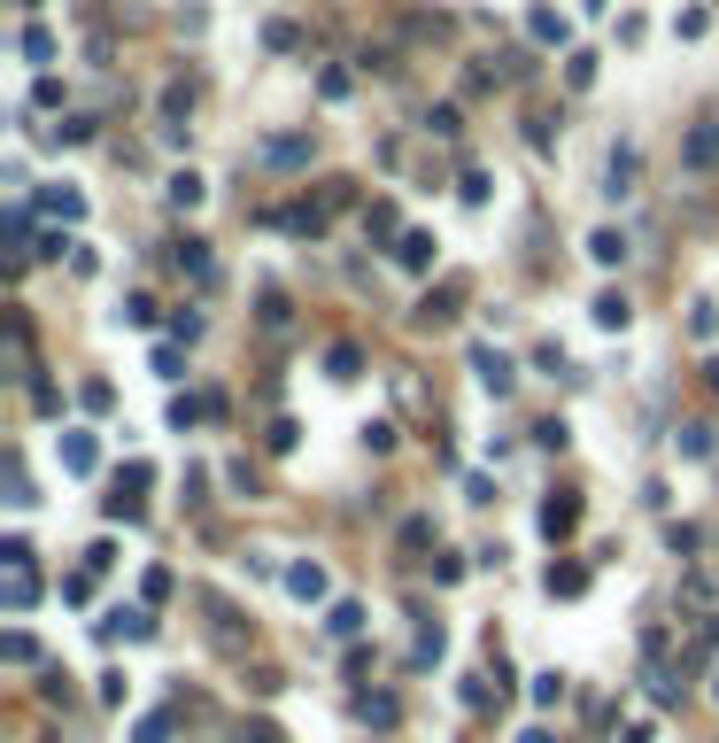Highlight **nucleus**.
<instances>
[{"label": "nucleus", "mask_w": 719, "mask_h": 743, "mask_svg": "<svg viewBox=\"0 0 719 743\" xmlns=\"http://www.w3.org/2000/svg\"><path fill=\"white\" fill-rule=\"evenodd\" d=\"M171 202L194 209V202H202V179H194V171H178V179H171Z\"/></svg>", "instance_id": "nucleus-12"}, {"label": "nucleus", "mask_w": 719, "mask_h": 743, "mask_svg": "<svg viewBox=\"0 0 719 743\" xmlns=\"http://www.w3.org/2000/svg\"><path fill=\"white\" fill-rule=\"evenodd\" d=\"M588 256H596V264H627V233H611V225H604V233L588 240Z\"/></svg>", "instance_id": "nucleus-6"}, {"label": "nucleus", "mask_w": 719, "mask_h": 743, "mask_svg": "<svg viewBox=\"0 0 719 743\" xmlns=\"http://www.w3.org/2000/svg\"><path fill=\"white\" fill-rule=\"evenodd\" d=\"M325 627H333V635H356V627H364V612H356V604H333V620H325Z\"/></svg>", "instance_id": "nucleus-15"}, {"label": "nucleus", "mask_w": 719, "mask_h": 743, "mask_svg": "<svg viewBox=\"0 0 719 743\" xmlns=\"http://www.w3.org/2000/svg\"><path fill=\"white\" fill-rule=\"evenodd\" d=\"M518 743H549V736H542V728H534V736H518Z\"/></svg>", "instance_id": "nucleus-17"}, {"label": "nucleus", "mask_w": 719, "mask_h": 743, "mask_svg": "<svg viewBox=\"0 0 719 743\" xmlns=\"http://www.w3.org/2000/svg\"><path fill=\"white\" fill-rule=\"evenodd\" d=\"M287 589H294V596H325V573H317V565H294Z\"/></svg>", "instance_id": "nucleus-8"}, {"label": "nucleus", "mask_w": 719, "mask_h": 743, "mask_svg": "<svg viewBox=\"0 0 719 743\" xmlns=\"http://www.w3.org/2000/svg\"><path fill=\"white\" fill-rule=\"evenodd\" d=\"M364 720H372V728H395V697H364Z\"/></svg>", "instance_id": "nucleus-13"}, {"label": "nucleus", "mask_w": 719, "mask_h": 743, "mask_svg": "<svg viewBox=\"0 0 719 743\" xmlns=\"http://www.w3.org/2000/svg\"><path fill=\"white\" fill-rule=\"evenodd\" d=\"M93 457H101L93 434H62V465H70V473H93Z\"/></svg>", "instance_id": "nucleus-5"}, {"label": "nucleus", "mask_w": 719, "mask_h": 743, "mask_svg": "<svg viewBox=\"0 0 719 743\" xmlns=\"http://www.w3.org/2000/svg\"><path fill=\"white\" fill-rule=\"evenodd\" d=\"M580 589H588L580 565H549V596H580Z\"/></svg>", "instance_id": "nucleus-7"}, {"label": "nucleus", "mask_w": 719, "mask_h": 743, "mask_svg": "<svg viewBox=\"0 0 719 743\" xmlns=\"http://www.w3.org/2000/svg\"><path fill=\"white\" fill-rule=\"evenodd\" d=\"M573 527H580V504L573 496H549L542 504V535H573Z\"/></svg>", "instance_id": "nucleus-2"}, {"label": "nucleus", "mask_w": 719, "mask_h": 743, "mask_svg": "<svg viewBox=\"0 0 719 743\" xmlns=\"http://www.w3.org/2000/svg\"><path fill=\"white\" fill-rule=\"evenodd\" d=\"M395 256H403L410 271H426V256H433V240H426V233H403V248H395Z\"/></svg>", "instance_id": "nucleus-9"}, {"label": "nucleus", "mask_w": 719, "mask_h": 743, "mask_svg": "<svg viewBox=\"0 0 719 743\" xmlns=\"http://www.w3.org/2000/svg\"><path fill=\"white\" fill-rule=\"evenodd\" d=\"M596 326H627V295H596Z\"/></svg>", "instance_id": "nucleus-10"}, {"label": "nucleus", "mask_w": 719, "mask_h": 743, "mask_svg": "<svg viewBox=\"0 0 719 743\" xmlns=\"http://www.w3.org/2000/svg\"><path fill=\"white\" fill-rule=\"evenodd\" d=\"M263 155H271V163H302V155H310V140H271Z\"/></svg>", "instance_id": "nucleus-14"}, {"label": "nucleus", "mask_w": 719, "mask_h": 743, "mask_svg": "<svg viewBox=\"0 0 719 743\" xmlns=\"http://www.w3.org/2000/svg\"><path fill=\"white\" fill-rule=\"evenodd\" d=\"M140 743H171V720H140Z\"/></svg>", "instance_id": "nucleus-16"}, {"label": "nucleus", "mask_w": 719, "mask_h": 743, "mask_svg": "<svg viewBox=\"0 0 719 743\" xmlns=\"http://www.w3.org/2000/svg\"><path fill=\"white\" fill-rule=\"evenodd\" d=\"M24 55H31V62H47V55H55V31L31 24V31H24Z\"/></svg>", "instance_id": "nucleus-11"}, {"label": "nucleus", "mask_w": 719, "mask_h": 743, "mask_svg": "<svg viewBox=\"0 0 719 743\" xmlns=\"http://www.w3.org/2000/svg\"><path fill=\"white\" fill-rule=\"evenodd\" d=\"M604 194H634V148H619L604 163Z\"/></svg>", "instance_id": "nucleus-4"}, {"label": "nucleus", "mask_w": 719, "mask_h": 743, "mask_svg": "<svg viewBox=\"0 0 719 743\" xmlns=\"http://www.w3.org/2000/svg\"><path fill=\"white\" fill-rule=\"evenodd\" d=\"M101 635H124V643H140V635H155V620H147V612H109V620H101Z\"/></svg>", "instance_id": "nucleus-3"}, {"label": "nucleus", "mask_w": 719, "mask_h": 743, "mask_svg": "<svg viewBox=\"0 0 719 743\" xmlns=\"http://www.w3.org/2000/svg\"><path fill=\"white\" fill-rule=\"evenodd\" d=\"M472 372H480V387H495V395H511V357H503V349H472Z\"/></svg>", "instance_id": "nucleus-1"}]
</instances>
